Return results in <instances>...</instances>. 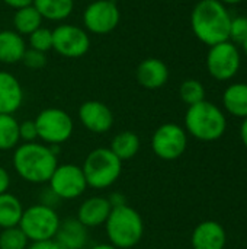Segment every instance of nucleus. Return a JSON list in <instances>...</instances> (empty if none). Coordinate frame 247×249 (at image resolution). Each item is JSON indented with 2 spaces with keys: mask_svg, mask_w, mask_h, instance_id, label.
<instances>
[{
  "mask_svg": "<svg viewBox=\"0 0 247 249\" xmlns=\"http://www.w3.org/2000/svg\"><path fill=\"white\" fill-rule=\"evenodd\" d=\"M48 184L49 191L58 200H76L87 188L82 166L74 163H58Z\"/></svg>",
  "mask_w": 247,
  "mask_h": 249,
  "instance_id": "nucleus-10",
  "label": "nucleus"
},
{
  "mask_svg": "<svg viewBox=\"0 0 247 249\" xmlns=\"http://www.w3.org/2000/svg\"><path fill=\"white\" fill-rule=\"evenodd\" d=\"M29 48L41 51V53H48L52 50V31L48 28H38L29 35Z\"/></svg>",
  "mask_w": 247,
  "mask_h": 249,
  "instance_id": "nucleus-28",
  "label": "nucleus"
},
{
  "mask_svg": "<svg viewBox=\"0 0 247 249\" xmlns=\"http://www.w3.org/2000/svg\"><path fill=\"white\" fill-rule=\"evenodd\" d=\"M38 131V139L48 146H60L66 143L74 130V123L70 114L60 108H45L33 120Z\"/></svg>",
  "mask_w": 247,
  "mask_h": 249,
  "instance_id": "nucleus-7",
  "label": "nucleus"
},
{
  "mask_svg": "<svg viewBox=\"0 0 247 249\" xmlns=\"http://www.w3.org/2000/svg\"><path fill=\"white\" fill-rule=\"evenodd\" d=\"M240 139H242L243 144L246 146L247 149V117L243 118V123H242V127H240Z\"/></svg>",
  "mask_w": 247,
  "mask_h": 249,
  "instance_id": "nucleus-35",
  "label": "nucleus"
},
{
  "mask_svg": "<svg viewBox=\"0 0 247 249\" xmlns=\"http://www.w3.org/2000/svg\"><path fill=\"white\" fill-rule=\"evenodd\" d=\"M29 241L19 226L1 229L0 232V249H26Z\"/></svg>",
  "mask_w": 247,
  "mask_h": 249,
  "instance_id": "nucleus-27",
  "label": "nucleus"
},
{
  "mask_svg": "<svg viewBox=\"0 0 247 249\" xmlns=\"http://www.w3.org/2000/svg\"><path fill=\"white\" fill-rule=\"evenodd\" d=\"M19 139L23 143H32L38 140V131L33 120H26L19 123Z\"/></svg>",
  "mask_w": 247,
  "mask_h": 249,
  "instance_id": "nucleus-31",
  "label": "nucleus"
},
{
  "mask_svg": "<svg viewBox=\"0 0 247 249\" xmlns=\"http://www.w3.org/2000/svg\"><path fill=\"white\" fill-rule=\"evenodd\" d=\"M135 77L138 85L146 89H159L165 86L169 80V69L165 61L156 57H148L143 60L135 70Z\"/></svg>",
  "mask_w": 247,
  "mask_h": 249,
  "instance_id": "nucleus-15",
  "label": "nucleus"
},
{
  "mask_svg": "<svg viewBox=\"0 0 247 249\" xmlns=\"http://www.w3.org/2000/svg\"><path fill=\"white\" fill-rule=\"evenodd\" d=\"M179 95H181V99L188 107H191V105L205 101V88L197 79H186L185 82H182L179 88Z\"/></svg>",
  "mask_w": 247,
  "mask_h": 249,
  "instance_id": "nucleus-26",
  "label": "nucleus"
},
{
  "mask_svg": "<svg viewBox=\"0 0 247 249\" xmlns=\"http://www.w3.org/2000/svg\"><path fill=\"white\" fill-rule=\"evenodd\" d=\"M188 146V133L183 127L175 123H165L156 128L151 136V149L162 160L179 159Z\"/></svg>",
  "mask_w": 247,
  "mask_h": 249,
  "instance_id": "nucleus-8",
  "label": "nucleus"
},
{
  "mask_svg": "<svg viewBox=\"0 0 247 249\" xmlns=\"http://www.w3.org/2000/svg\"><path fill=\"white\" fill-rule=\"evenodd\" d=\"M26 249H63L61 245L55 239H47V241H36L31 242Z\"/></svg>",
  "mask_w": 247,
  "mask_h": 249,
  "instance_id": "nucleus-32",
  "label": "nucleus"
},
{
  "mask_svg": "<svg viewBox=\"0 0 247 249\" xmlns=\"http://www.w3.org/2000/svg\"><path fill=\"white\" fill-rule=\"evenodd\" d=\"M47 53H41L32 48H26L23 57H22V63L25 64V67H28L29 70H39L44 69L47 66Z\"/></svg>",
  "mask_w": 247,
  "mask_h": 249,
  "instance_id": "nucleus-30",
  "label": "nucleus"
},
{
  "mask_svg": "<svg viewBox=\"0 0 247 249\" xmlns=\"http://www.w3.org/2000/svg\"><path fill=\"white\" fill-rule=\"evenodd\" d=\"M89 229L83 226L76 217L60 222L55 241L63 249H83L89 239Z\"/></svg>",
  "mask_w": 247,
  "mask_h": 249,
  "instance_id": "nucleus-18",
  "label": "nucleus"
},
{
  "mask_svg": "<svg viewBox=\"0 0 247 249\" xmlns=\"http://www.w3.org/2000/svg\"><path fill=\"white\" fill-rule=\"evenodd\" d=\"M247 38V16H236L231 18L230 22V35H229V41L236 44V45H242Z\"/></svg>",
  "mask_w": 247,
  "mask_h": 249,
  "instance_id": "nucleus-29",
  "label": "nucleus"
},
{
  "mask_svg": "<svg viewBox=\"0 0 247 249\" xmlns=\"http://www.w3.org/2000/svg\"><path fill=\"white\" fill-rule=\"evenodd\" d=\"M141 147V142L137 133L134 131H121L118 134L114 136V139L111 140V152L121 160V162H127L131 160L137 156V153L140 152Z\"/></svg>",
  "mask_w": 247,
  "mask_h": 249,
  "instance_id": "nucleus-20",
  "label": "nucleus"
},
{
  "mask_svg": "<svg viewBox=\"0 0 247 249\" xmlns=\"http://www.w3.org/2000/svg\"><path fill=\"white\" fill-rule=\"evenodd\" d=\"M26 44L22 35L13 29L0 31V63L15 64L22 61Z\"/></svg>",
  "mask_w": 247,
  "mask_h": 249,
  "instance_id": "nucleus-19",
  "label": "nucleus"
},
{
  "mask_svg": "<svg viewBox=\"0 0 247 249\" xmlns=\"http://www.w3.org/2000/svg\"><path fill=\"white\" fill-rule=\"evenodd\" d=\"M227 242L224 228L214 220L201 222L192 232L191 244L194 249H224Z\"/></svg>",
  "mask_w": 247,
  "mask_h": 249,
  "instance_id": "nucleus-16",
  "label": "nucleus"
},
{
  "mask_svg": "<svg viewBox=\"0 0 247 249\" xmlns=\"http://www.w3.org/2000/svg\"><path fill=\"white\" fill-rule=\"evenodd\" d=\"M79 121L83 127L95 134H105L114 125V112L100 101H86L79 108Z\"/></svg>",
  "mask_w": 247,
  "mask_h": 249,
  "instance_id": "nucleus-13",
  "label": "nucleus"
},
{
  "mask_svg": "<svg viewBox=\"0 0 247 249\" xmlns=\"http://www.w3.org/2000/svg\"><path fill=\"white\" fill-rule=\"evenodd\" d=\"M42 16L33 4L17 9L13 15V31H16L22 36H29L33 31L42 26Z\"/></svg>",
  "mask_w": 247,
  "mask_h": 249,
  "instance_id": "nucleus-24",
  "label": "nucleus"
},
{
  "mask_svg": "<svg viewBox=\"0 0 247 249\" xmlns=\"http://www.w3.org/2000/svg\"><path fill=\"white\" fill-rule=\"evenodd\" d=\"M226 111L234 117H247V83H233L223 93Z\"/></svg>",
  "mask_w": 247,
  "mask_h": 249,
  "instance_id": "nucleus-21",
  "label": "nucleus"
},
{
  "mask_svg": "<svg viewBox=\"0 0 247 249\" xmlns=\"http://www.w3.org/2000/svg\"><path fill=\"white\" fill-rule=\"evenodd\" d=\"M58 147L32 142L22 143L15 149L13 168L29 184H45L58 166Z\"/></svg>",
  "mask_w": 247,
  "mask_h": 249,
  "instance_id": "nucleus-1",
  "label": "nucleus"
},
{
  "mask_svg": "<svg viewBox=\"0 0 247 249\" xmlns=\"http://www.w3.org/2000/svg\"><path fill=\"white\" fill-rule=\"evenodd\" d=\"M23 210L25 209L16 196L9 191L0 194V229L19 226Z\"/></svg>",
  "mask_w": 247,
  "mask_h": 249,
  "instance_id": "nucleus-23",
  "label": "nucleus"
},
{
  "mask_svg": "<svg viewBox=\"0 0 247 249\" xmlns=\"http://www.w3.org/2000/svg\"><path fill=\"white\" fill-rule=\"evenodd\" d=\"M9 188H10V175L3 166H0V194L7 193Z\"/></svg>",
  "mask_w": 247,
  "mask_h": 249,
  "instance_id": "nucleus-33",
  "label": "nucleus"
},
{
  "mask_svg": "<svg viewBox=\"0 0 247 249\" xmlns=\"http://www.w3.org/2000/svg\"><path fill=\"white\" fill-rule=\"evenodd\" d=\"M23 102V89L16 76L0 71V114L13 115Z\"/></svg>",
  "mask_w": 247,
  "mask_h": 249,
  "instance_id": "nucleus-17",
  "label": "nucleus"
},
{
  "mask_svg": "<svg viewBox=\"0 0 247 249\" xmlns=\"http://www.w3.org/2000/svg\"><path fill=\"white\" fill-rule=\"evenodd\" d=\"M90 249H118L116 247H114L112 244H98L95 247H92Z\"/></svg>",
  "mask_w": 247,
  "mask_h": 249,
  "instance_id": "nucleus-36",
  "label": "nucleus"
},
{
  "mask_svg": "<svg viewBox=\"0 0 247 249\" xmlns=\"http://www.w3.org/2000/svg\"><path fill=\"white\" fill-rule=\"evenodd\" d=\"M121 19V12L115 0H95L83 12L84 29L95 35L112 32Z\"/></svg>",
  "mask_w": 247,
  "mask_h": 249,
  "instance_id": "nucleus-12",
  "label": "nucleus"
},
{
  "mask_svg": "<svg viewBox=\"0 0 247 249\" xmlns=\"http://www.w3.org/2000/svg\"><path fill=\"white\" fill-rule=\"evenodd\" d=\"M32 4L42 19L51 22L66 20L74 10V0H33Z\"/></svg>",
  "mask_w": 247,
  "mask_h": 249,
  "instance_id": "nucleus-22",
  "label": "nucleus"
},
{
  "mask_svg": "<svg viewBox=\"0 0 247 249\" xmlns=\"http://www.w3.org/2000/svg\"><path fill=\"white\" fill-rule=\"evenodd\" d=\"M227 128L224 112L213 102L202 101L188 107L185 114V130L201 142H214L223 137Z\"/></svg>",
  "mask_w": 247,
  "mask_h": 249,
  "instance_id": "nucleus-4",
  "label": "nucleus"
},
{
  "mask_svg": "<svg viewBox=\"0 0 247 249\" xmlns=\"http://www.w3.org/2000/svg\"><path fill=\"white\" fill-rule=\"evenodd\" d=\"M223 4H237V3H240V1H243V0H220Z\"/></svg>",
  "mask_w": 247,
  "mask_h": 249,
  "instance_id": "nucleus-37",
  "label": "nucleus"
},
{
  "mask_svg": "<svg viewBox=\"0 0 247 249\" xmlns=\"http://www.w3.org/2000/svg\"><path fill=\"white\" fill-rule=\"evenodd\" d=\"M205 63L211 77L220 82L230 80L237 74L242 66L239 47L230 41L215 44L210 47Z\"/></svg>",
  "mask_w": 247,
  "mask_h": 249,
  "instance_id": "nucleus-9",
  "label": "nucleus"
},
{
  "mask_svg": "<svg viewBox=\"0 0 247 249\" xmlns=\"http://www.w3.org/2000/svg\"><path fill=\"white\" fill-rule=\"evenodd\" d=\"M103 226L106 229L109 244L118 249L137 247L144 235V222L141 214L128 204L112 207Z\"/></svg>",
  "mask_w": 247,
  "mask_h": 249,
  "instance_id": "nucleus-3",
  "label": "nucleus"
},
{
  "mask_svg": "<svg viewBox=\"0 0 247 249\" xmlns=\"http://www.w3.org/2000/svg\"><path fill=\"white\" fill-rule=\"evenodd\" d=\"M231 16L220 0H199L191 13L194 35L205 45L229 41Z\"/></svg>",
  "mask_w": 247,
  "mask_h": 249,
  "instance_id": "nucleus-2",
  "label": "nucleus"
},
{
  "mask_svg": "<svg viewBox=\"0 0 247 249\" xmlns=\"http://www.w3.org/2000/svg\"><path fill=\"white\" fill-rule=\"evenodd\" d=\"M242 48H243V53H245V55L247 57V38H246V41L242 44Z\"/></svg>",
  "mask_w": 247,
  "mask_h": 249,
  "instance_id": "nucleus-38",
  "label": "nucleus"
},
{
  "mask_svg": "<svg viewBox=\"0 0 247 249\" xmlns=\"http://www.w3.org/2000/svg\"><path fill=\"white\" fill-rule=\"evenodd\" d=\"M60 216L54 207L38 203L23 210L19 228L29 242L54 239L60 226Z\"/></svg>",
  "mask_w": 247,
  "mask_h": 249,
  "instance_id": "nucleus-6",
  "label": "nucleus"
},
{
  "mask_svg": "<svg viewBox=\"0 0 247 249\" xmlns=\"http://www.w3.org/2000/svg\"><path fill=\"white\" fill-rule=\"evenodd\" d=\"M82 171L87 187L106 190L112 187L122 174V162L111 152L109 147H98L87 153Z\"/></svg>",
  "mask_w": 247,
  "mask_h": 249,
  "instance_id": "nucleus-5",
  "label": "nucleus"
},
{
  "mask_svg": "<svg viewBox=\"0 0 247 249\" xmlns=\"http://www.w3.org/2000/svg\"><path fill=\"white\" fill-rule=\"evenodd\" d=\"M112 206L108 197L93 196L86 198L77 209L76 219L87 229L103 226L111 214Z\"/></svg>",
  "mask_w": 247,
  "mask_h": 249,
  "instance_id": "nucleus-14",
  "label": "nucleus"
},
{
  "mask_svg": "<svg viewBox=\"0 0 247 249\" xmlns=\"http://www.w3.org/2000/svg\"><path fill=\"white\" fill-rule=\"evenodd\" d=\"M6 6L17 10V9H22V7H26V6H31L33 3V0H1Z\"/></svg>",
  "mask_w": 247,
  "mask_h": 249,
  "instance_id": "nucleus-34",
  "label": "nucleus"
},
{
  "mask_svg": "<svg viewBox=\"0 0 247 249\" xmlns=\"http://www.w3.org/2000/svg\"><path fill=\"white\" fill-rule=\"evenodd\" d=\"M90 48V36L86 29L61 23L52 29V50L66 58H80Z\"/></svg>",
  "mask_w": 247,
  "mask_h": 249,
  "instance_id": "nucleus-11",
  "label": "nucleus"
},
{
  "mask_svg": "<svg viewBox=\"0 0 247 249\" xmlns=\"http://www.w3.org/2000/svg\"><path fill=\"white\" fill-rule=\"evenodd\" d=\"M19 142V121L10 114H0V150L16 149Z\"/></svg>",
  "mask_w": 247,
  "mask_h": 249,
  "instance_id": "nucleus-25",
  "label": "nucleus"
}]
</instances>
